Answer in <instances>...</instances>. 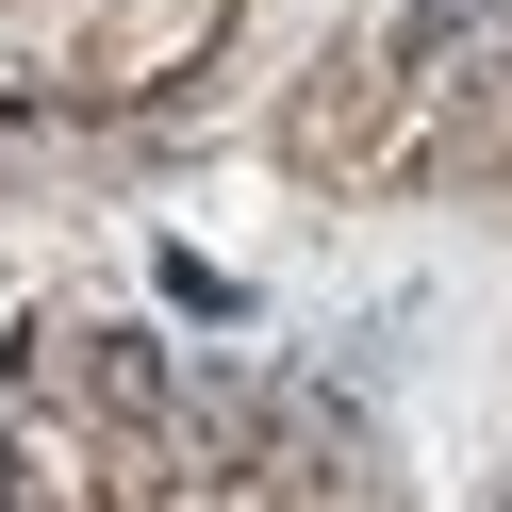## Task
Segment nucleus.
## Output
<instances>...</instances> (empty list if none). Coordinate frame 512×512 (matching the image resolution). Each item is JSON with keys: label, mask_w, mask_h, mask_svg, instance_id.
I'll use <instances>...</instances> for the list:
<instances>
[{"label": "nucleus", "mask_w": 512, "mask_h": 512, "mask_svg": "<svg viewBox=\"0 0 512 512\" xmlns=\"http://www.w3.org/2000/svg\"><path fill=\"white\" fill-rule=\"evenodd\" d=\"M496 34H512V0H397L364 67L380 83H430V67H463V50H496Z\"/></svg>", "instance_id": "obj_1"}, {"label": "nucleus", "mask_w": 512, "mask_h": 512, "mask_svg": "<svg viewBox=\"0 0 512 512\" xmlns=\"http://www.w3.org/2000/svg\"><path fill=\"white\" fill-rule=\"evenodd\" d=\"M100 397H116V413H166L182 380H166V347H149V331H100Z\"/></svg>", "instance_id": "obj_2"}]
</instances>
